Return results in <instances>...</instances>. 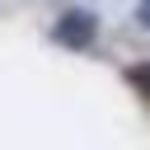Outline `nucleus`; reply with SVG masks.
<instances>
[{
	"label": "nucleus",
	"mask_w": 150,
	"mask_h": 150,
	"mask_svg": "<svg viewBox=\"0 0 150 150\" xmlns=\"http://www.w3.org/2000/svg\"><path fill=\"white\" fill-rule=\"evenodd\" d=\"M141 23H145V28H150V5H145V9H141Z\"/></svg>",
	"instance_id": "7ed1b4c3"
},
{
	"label": "nucleus",
	"mask_w": 150,
	"mask_h": 150,
	"mask_svg": "<svg viewBox=\"0 0 150 150\" xmlns=\"http://www.w3.org/2000/svg\"><path fill=\"white\" fill-rule=\"evenodd\" d=\"M127 80L136 84V94L150 103V61H141V66H127Z\"/></svg>",
	"instance_id": "f03ea898"
},
{
	"label": "nucleus",
	"mask_w": 150,
	"mask_h": 150,
	"mask_svg": "<svg viewBox=\"0 0 150 150\" xmlns=\"http://www.w3.org/2000/svg\"><path fill=\"white\" fill-rule=\"evenodd\" d=\"M145 5H150V0H145Z\"/></svg>",
	"instance_id": "20e7f679"
},
{
	"label": "nucleus",
	"mask_w": 150,
	"mask_h": 150,
	"mask_svg": "<svg viewBox=\"0 0 150 150\" xmlns=\"http://www.w3.org/2000/svg\"><path fill=\"white\" fill-rule=\"evenodd\" d=\"M94 38H98V19H94L89 9H66V14L52 23V42H61V47H70V52H89Z\"/></svg>",
	"instance_id": "f257e3e1"
}]
</instances>
